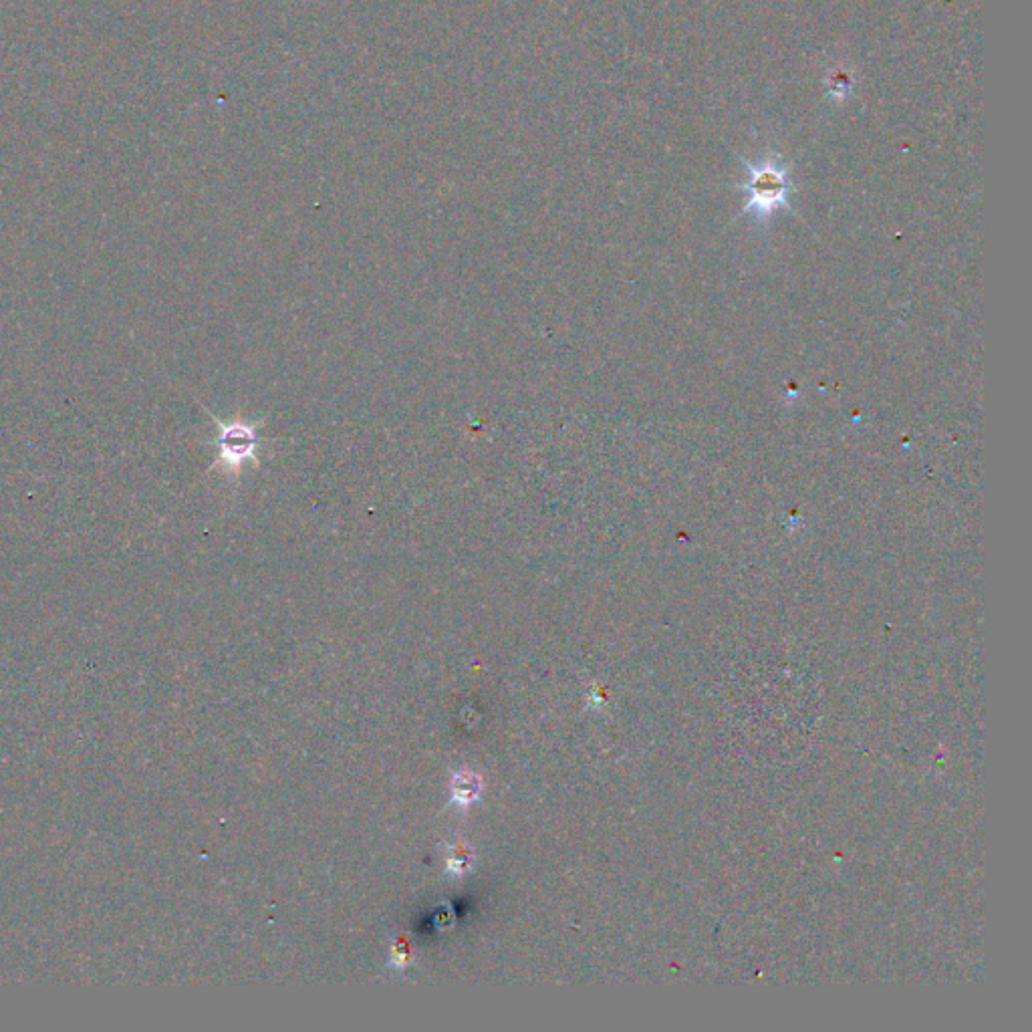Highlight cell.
Masks as SVG:
<instances>
[{"label": "cell", "mask_w": 1032, "mask_h": 1032, "mask_svg": "<svg viewBox=\"0 0 1032 1032\" xmlns=\"http://www.w3.org/2000/svg\"><path fill=\"white\" fill-rule=\"evenodd\" d=\"M214 422L218 426V434L212 442L218 450L214 466H220L230 476H238L242 468L261 464V452L265 446L261 426L267 422V418L258 420L256 424L244 420L222 422L218 418H214Z\"/></svg>", "instance_id": "cell-1"}, {"label": "cell", "mask_w": 1032, "mask_h": 1032, "mask_svg": "<svg viewBox=\"0 0 1032 1032\" xmlns=\"http://www.w3.org/2000/svg\"><path fill=\"white\" fill-rule=\"evenodd\" d=\"M750 200L744 212H752L756 218H768L774 210L787 206V176L774 164H760L752 168V180L746 186Z\"/></svg>", "instance_id": "cell-2"}, {"label": "cell", "mask_w": 1032, "mask_h": 1032, "mask_svg": "<svg viewBox=\"0 0 1032 1032\" xmlns=\"http://www.w3.org/2000/svg\"><path fill=\"white\" fill-rule=\"evenodd\" d=\"M482 793V783L472 772H456L452 779V799L456 805L468 807L478 801Z\"/></svg>", "instance_id": "cell-3"}]
</instances>
